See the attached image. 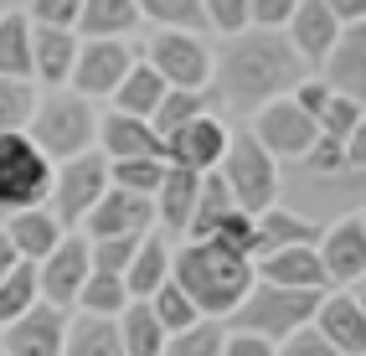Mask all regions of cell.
Returning <instances> with one entry per match:
<instances>
[{
	"label": "cell",
	"mask_w": 366,
	"mask_h": 356,
	"mask_svg": "<svg viewBox=\"0 0 366 356\" xmlns=\"http://www.w3.org/2000/svg\"><path fill=\"white\" fill-rule=\"evenodd\" d=\"M305 78H315L310 67L295 57L279 31H242L222 41V52L212 57V99L217 109H232L237 119H253L274 99H289Z\"/></svg>",
	"instance_id": "1"
},
{
	"label": "cell",
	"mask_w": 366,
	"mask_h": 356,
	"mask_svg": "<svg viewBox=\"0 0 366 356\" xmlns=\"http://www.w3.org/2000/svg\"><path fill=\"white\" fill-rule=\"evenodd\" d=\"M361 171L366 165H351L346 145L315 139L300 160L279 165V207L315 227H330V217L340 222L361 212Z\"/></svg>",
	"instance_id": "2"
},
{
	"label": "cell",
	"mask_w": 366,
	"mask_h": 356,
	"mask_svg": "<svg viewBox=\"0 0 366 356\" xmlns=\"http://www.w3.org/2000/svg\"><path fill=\"white\" fill-rule=\"evenodd\" d=\"M170 284L191 300L202 320H227L253 290V264L212 243H181L170 253Z\"/></svg>",
	"instance_id": "3"
},
{
	"label": "cell",
	"mask_w": 366,
	"mask_h": 356,
	"mask_svg": "<svg viewBox=\"0 0 366 356\" xmlns=\"http://www.w3.org/2000/svg\"><path fill=\"white\" fill-rule=\"evenodd\" d=\"M26 139L52 160H78L93 150L99 139V109L88 99H78L72 88H52V93H36V109H31V124H26Z\"/></svg>",
	"instance_id": "4"
},
{
	"label": "cell",
	"mask_w": 366,
	"mask_h": 356,
	"mask_svg": "<svg viewBox=\"0 0 366 356\" xmlns=\"http://www.w3.org/2000/svg\"><path fill=\"white\" fill-rule=\"evenodd\" d=\"M315 305L320 295H295V290H279V284H258L242 295V305L222 320L227 336H258L268 346H284L295 330H305L315 320Z\"/></svg>",
	"instance_id": "5"
},
{
	"label": "cell",
	"mask_w": 366,
	"mask_h": 356,
	"mask_svg": "<svg viewBox=\"0 0 366 356\" xmlns=\"http://www.w3.org/2000/svg\"><path fill=\"white\" fill-rule=\"evenodd\" d=\"M217 176H222L232 207H237V212H248V217H263V212L279 202V165L253 145V134H248V129L227 134V150H222V165H217Z\"/></svg>",
	"instance_id": "6"
},
{
	"label": "cell",
	"mask_w": 366,
	"mask_h": 356,
	"mask_svg": "<svg viewBox=\"0 0 366 356\" xmlns=\"http://www.w3.org/2000/svg\"><path fill=\"white\" fill-rule=\"evenodd\" d=\"M46 192H52V160L26 134H0V212L16 217L46 207Z\"/></svg>",
	"instance_id": "7"
},
{
	"label": "cell",
	"mask_w": 366,
	"mask_h": 356,
	"mask_svg": "<svg viewBox=\"0 0 366 356\" xmlns=\"http://www.w3.org/2000/svg\"><path fill=\"white\" fill-rule=\"evenodd\" d=\"M109 192V160L99 150H88L78 160H62L52 165V192H46V212L57 217L62 232L83 227V217L93 207H99V197Z\"/></svg>",
	"instance_id": "8"
},
{
	"label": "cell",
	"mask_w": 366,
	"mask_h": 356,
	"mask_svg": "<svg viewBox=\"0 0 366 356\" xmlns=\"http://www.w3.org/2000/svg\"><path fill=\"white\" fill-rule=\"evenodd\" d=\"M139 62L150 67V73H155L165 88H176V93H202V88H212V46L197 41V36L150 31Z\"/></svg>",
	"instance_id": "9"
},
{
	"label": "cell",
	"mask_w": 366,
	"mask_h": 356,
	"mask_svg": "<svg viewBox=\"0 0 366 356\" xmlns=\"http://www.w3.org/2000/svg\"><path fill=\"white\" fill-rule=\"evenodd\" d=\"M139 62V52L129 41H78V57H72V78L67 88L78 99L99 104V99H114V88L124 83V73Z\"/></svg>",
	"instance_id": "10"
},
{
	"label": "cell",
	"mask_w": 366,
	"mask_h": 356,
	"mask_svg": "<svg viewBox=\"0 0 366 356\" xmlns=\"http://www.w3.org/2000/svg\"><path fill=\"white\" fill-rule=\"evenodd\" d=\"M248 134H253V145L268 155V160H300L310 145H315V139H320V129H315V119L310 114H300L295 104H289V99H274V104H268V109H258L253 119H248Z\"/></svg>",
	"instance_id": "11"
},
{
	"label": "cell",
	"mask_w": 366,
	"mask_h": 356,
	"mask_svg": "<svg viewBox=\"0 0 366 356\" xmlns=\"http://www.w3.org/2000/svg\"><path fill=\"white\" fill-rule=\"evenodd\" d=\"M88 274H93L88 269V243L78 232H67L62 243L36 264V305H46V310H57V315H72Z\"/></svg>",
	"instance_id": "12"
},
{
	"label": "cell",
	"mask_w": 366,
	"mask_h": 356,
	"mask_svg": "<svg viewBox=\"0 0 366 356\" xmlns=\"http://www.w3.org/2000/svg\"><path fill=\"white\" fill-rule=\"evenodd\" d=\"M222 150H227L222 114H202V119H191V124H181L176 134L160 139V160L170 171H191V176H212L222 165Z\"/></svg>",
	"instance_id": "13"
},
{
	"label": "cell",
	"mask_w": 366,
	"mask_h": 356,
	"mask_svg": "<svg viewBox=\"0 0 366 356\" xmlns=\"http://www.w3.org/2000/svg\"><path fill=\"white\" fill-rule=\"evenodd\" d=\"M315 258H320L330 290H361V279H366V222H361V212L330 222L320 232V243H315Z\"/></svg>",
	"instance_id": "14"
},
{
	"label": "cell",
	"mask_w": 366,
	"mask_h": 356,
	"mask_svg": "<svg viewBox=\"0 0 366 356\" xmlns=\"http://www.w3.org/2000/svg\"><path fill=\"white\" fill-rule=\"evenodd\" d=\"M310 330L335 356H366V305H361V290H330V295H320Z\"/></svg>",
	"instance_id": "15"
},
{
	"label": "cell",
	"mask_w": 366,
	"mask_h": 356,
	"mask_svg": "<svg viewBox=\"0 0 366 356\" xmlns=\"http://www.w3.org/2000/svg\"><path fill=\"white\" fill-rule=\"evenodd\" d=\"M150 227H155V202L109 186V192L99 197V207L83 217L78 237H83V243H109V237H144Z\"/></svg>",
	"instance_id": "16"
},
{
	"label": "cell",
	"mask_w": 366,
	"mask_h": 356,
	"mask_svg": "<svg viewBox=\"0 0 366 356\" xmlns=\"http://www.w3.org/2000/svg\"><path fill=\"white\" fill-rule=\"evenodd\" d=\"M62 336H67V315L31 305L21 320L0 330V356H62Z\"/></svg>",
	"instance_id": "17"
},
{
	"label": "cell",
	"mask_w": 366,
	"mask_h": 356,
	"mask_svg": "<svg viewBox=\"0 0 366 356\" xmlns=\"http://www.w3.org/2000/svg\"><path fill=\"white\" fill-rule=\"evenodd\" d=\"M315 78H320V83L335 93V99L361 104V93H366V26L340 31L335 46L325 52V62L315 67Z\"/></svg>",
	"instance_id": "18"
},
{
	"label": "cell",
	"mask_w": 366,
	"mask_h": 356,
	"mask_svg": "<svg viewBox=\"0 0 366 356\" xmlns=\"http://www.w3.org/2000/svg\"><path fill=\"white\" fill-rule=\"evenodd\" d=\"M93 150H99L109 165H119V160H160V139H155V129L144 124V119H129V114L109 109V114H99V139H93Z\"/></svg>",
	"instance_id": "19"
},
{
	"label": "cell",
	"mask_w": 366,
	"mask_h": 356,
	"mask_svg": "<svg viewBox=\"0 0 366 356\" xmlns=\"http://www.w3.org/2000/svg\"><path fill=\"white\" fill-rule=\"evenodd\" d=\"M253 279L258 284H279V290H295V295H330L325 284V269L315 248H284V253H268L253 264Z\"/></svg>",
	"instance_id": "20"
},
{
	"label": "cell",
	"mask_w": 366,
	"mask_h": 356,
	"mask_svg": "<svg viewBox=\"0 0 366 356\" xmlns=\"http://www.w3.org/2000/svg\"><path fill=\"white\" fill-rule=\"evenodd\" d=\"M335 21H330V11H325V0H295V16H289V26H284V41L295 46V57L310 67H320L325 62V52L335 46Z\"/></svg>",
	"instance_id": "21"
},
{
	"label": "cell",
	"mask_w": 366,
	"mask_h": 356,
	"mask_svg": "<svg viewBox=\"0 0 366 356\" xmlns=\"http://www.w3.org/2000/svg\"><path fill=\"white\" fill-rule=\"evenodd\" d=\"M144 26V16L134 0H78V41H124Z\"/></svg>",
	"instance_id": "22"
},
{
	"label": "cell",
	"mask_w": 366,
	"mask_h": 356,
	"mask_svg": "<svg viewBox=\"0 0 366 356\" xmlns=\"http://www.w3.org/2000/svg\"><path fill=\"white\" fill-rule=\"evenodd\" d=\"M325 227H315L305 217H295V212H284L279 202L263 212V217H253V264L268 253H284V248H315L320 243Z\"/></svg>",
	"instance_id": "23"
},
{
	"label": "cell",
	"mask_w": 366,
	"mask_h": 356,
	"mask_svg": "<svg viewBox=\"0 0 366 356\" xmlns=\"http://www.w3.org/2000/svg\"><path fill=\"white\" fill-rule=\"evenodd\" d=\"M0 232H6V243L16 248V258H21V264H41V258L52 253V248L62 243V237H67L46 207L16 212V217H6V227H0Z\"/></svg>",
	"instance_id": "24"
},
{
	"label": "cell",
	"mask_w": 366,
	"mask_h": 356,
	"mask_svg": "<svg viewBox=\"0 0 366 356\" xmlns=\"http://www.w3.org/2000/svg\"><path fill=\"white\" fill-rule=\"evenodd\" d=\"M197 192H202V176H191V171H170V165H165L160 192H155L150 202H155V222H160L170 237H186L191 212H197Z\"/></svg>",
	"instance_id": "25"
},
{
	"label": "cell",
	"mask_w": 366,
	"mask_h": 356,
	"mask_svg": "<svg viewBox=\"0 0 366 356\" xmlns=\"http://www.w3.org/2000/svg\"><path fill=\"white\" fill-rule=\"evenodd\" d=\"M72 57H78V36L72 31H36L31 26V83H41L46 93L67 88Z\"/></svg>",
	"instance_id": "26"
},
{
	"label": "cell",
	"mask_w": 366,
	"mask_h": 356,
	"mask_svg": "<svg viewBox=\"0 0 366 356\" xmlns=\"http://www.w3.org/2000/svg\"><path fill=\"white\" fill-rule=\"evenodd\" d=\"M165 279H170V243H165L160 232H144L139 248H134V258H129V269H124V295H129V305H144Z\"/></svg>",
	"instance_id": "27"
},
{
	"label": "cell",
	"mask_w": 366,
	"mask_h": 356,
	"mask_svg": "<svg viewBox=\"0 0 366 356\" xmlns=\"http://www.w3.org/2000/svg\"><path fill=\"white\" fill-rule=\"evenodd\" d=\"M0 78L31 83V26L21 16V6L0 11Z\"/></svg>",
	"instance_id": "28"
},
{
	"label": "cell",
	"mask_w": 366,
	"mask_h": 356,
	"mask_svg": "<svg viewBox=\"0 0 366 356\" xmlns=\"http://www.w3.org/2000/svg\"><path fill=\"white\" fill-rule=\"evenodd\" d=\"M139 16L150 31H176V36H197V41L212 36L202 0H150V6H139Z\"/></svg>",
	"instance_id": "29"
},
{
	"label": "cell",
	"mask_w": 366,
	"mask_h": 356,
	"mask_svg": "<svg viewBox=\"0 0 366 356\" xmlns=\"http://www.w3.org/2000/svg\"><path fill=\"white\" fill-rule=\"evenodd\" d=\"M165 93H170V88L150 73V67L134 62L129 73H124V83L114 88V114H129V119H144V124H150V114L160 109Z\"/></svg>",
	"instance_id": "30"
},
{
	"label": "cell",
	"mask_w": 366,
	"mask_h": 356,
	"mask_svg": "<svg viewBox=\"0 0 366 356\" xmlns=\"http://www.w3.org/2000/svg\"><path fill=\"white\" fill-rule=\"evenodd\" d=\"M232 197H227V186H222V176H202V192H197V212H191V227H186V243H207V237L222 227L227 217H232Z\"/></svg>",
	"instance_id": "31"
},
{
	"label": "cell",
	"mask_w": 366,
	"mask_h": 356,
	"mask_svg": "<svg viewBox=\"0 0 366 356\" xmlns=\"http://www.w3.org/2000/svg\"><path fill=\"white\" fill-rule=\"evenodd\" d=\"M62 356H124V351H119V330H114V320H93V315H67Z\"/></svg>",
	"instance_id": "32"
},
{
	"label": "cell",
	"mask_w": 366,
	"mask_h": 356,
	"mask_svg": "<svg viewBox=\"0 0 366 356\" xmlns=\"http://www.w3.org/2000/svg\"><path fill=\"white\" fill-rule=\"evenodd\" d=\"M202 114H222L217 99H212V88H202V93H176V88H170L160 99V109L150 114V129H155V139H165V134H176L181 124H191V119H202Z\"/></svg>",
	"instance_id": "33"
},
{
	"label": "cell",
	"mask_w": 366,
	"mask_h": 356,
	"mask_svg": "<svg viewBox=\"0 0 366 356\" xmlns=\"http://www.w3.org/2000/svg\"><path fill=\"white\" fill-rule=\"evenodd\" d=\"M114 330H119V351L124 356H160L165 351V330L155 325L150 305H129V310L114 320Z\"/></svg>",
	"instance_id": "34"
},
{
	"label": "cell",
	"mask_w": 366,
	"mask_h": 356,
	"mask_svg": "<svg viewBox=\"0 0 366 356\" xmlns=\"http://www.w3.org/2000/svg\"><path fill=\"white\" fill-rule=\"evenodd\" d=\"M72 310H83V315H93V320H119V315L129 310L124 279H119V274H88Z\"/></svg>",
	"instance_id": "35"
},
{
	"label": "cell",
	"mask_w": 366,
	"mask_h": 356,
	"mask_svg": "<svg viewBox=\"0 0 366 356\" xmlns=\"http://www.w3.org/2000/svg\"><path fill=\"white\" fill-rule=\"evenodd\" d=\"M36 305V264H16L6 279H0V330L11 320H21Z\"/></svg>",
	"instance_id": "36"
},
{
	"label": "cell",
	"mask_w": 366,
	"mask_h": 356,
	"mask_svg": "<svg viewBox=\"0 0 366 356\" xmlns=\"http://www.w3.org/2000/svg\"><path fill=\"white\" fill-rule=\"evenodd\" d=\"M144 305H150V315H155V325L165 330V336H181V330H191V325L202 320L197 310H191V300H186L170 279H165V284H160V290L144 300Z\"/></svg>",
	"instance_id": "37"
},
{
	"label": "cell",
	"mask_w": 366,
	"mask_h": 356,
	"mask_svg": "<svg viewBox=\"0 0 366 356\" xmlns=\"http://www.w3.org/2000/svg\"><path fill=\"white\" fill-rule=\"evenodd\" d=\"M31 109H36V83L0 78V134H26Z\"/></svg>",
	"instance_id": "38"
},
{
	"label": "cell",
	"mask_w": 366,
	"mask_h": 356,
	"mask_svg": "<svg viewBox=\"0 0 366 356\" xmlns=\"http://www.w3.org/2000/svg\"><path fill=\"white\" fill-rule=\"evenodd\" d=\"M222 341H227L222 320H197L191 330H181V336H165L160 356H222Z\"/></svg>",
	"instance_id": "39"
},
{
	"label": "cell",
	"mask_w": 366,
	"mask_h": 356,
	"mask_svg": "<svg viewBox=\"0 0 366 356\" xmlns=\"http://www.w3.org/2000/svg\"><path fill=\"white\" fill-rule=\"evenodd\" d=\"M160 176H165L160 160H119V165H109V186H119V192H129V197H155Z\"/></svg>",
	"instance_id": "40"
},
{
	"label": "cell",
	"mask_w": 366,
	"mask_h": 356,
	"mask_svg": "<svg viewBox=\"0 0 366 356\" xmlns=\"http://www.w3.org/2000/svg\"><path fill=\"white\" fill-rule=\"evenodd\" d=\"M315 129H320V139H335V145H346L351 134H361V104H351V99H335V93H330V104L320 109Z\"/></svg>",
	"instance_id": "41"
},
{
	"label": "cell",
	"mask_w": 366,
	"mask_h": 356,
	"mask_svg": "<svg viewBox=\"0 0 366 356\" xmlns=\"http://www.w3.org/2000/svg\"><path fill=\"white\" fill-rule=\"evenodd\" d=\"M21 16L36 31H72L78 26V0H31V6H21Z\"/></svg>",
	"instance_id": "42"
},
{
	"label": "cell",
	"mask_w": 366,
	"mask_h": 356,
	"mask_svg": "<svg viewBox=\"0 0 366 356\" xmlns=\"http://www.w3.org/2000/svg\"><path fill=\"white\" fill-rule=\"evenodd\" d=\"M202 6H207V31L212 36L232 41V36L248 31V0H202Z\"/></svg>",
	"instance_id": "43"
},
{
	"label": "cell",
	"mask_w": 366,
	"mask_h": 356,
	"mask_svg": "<svg viewBox=\"0 0 366 356\" xmlns=\"http://www.w3.org/2000/svg\"><path fill=\"white\" fill-rule=\"evenodd\" d=\"M295 16V0H248V31H279Z\"/></svg>",
	"instance_id": "44"
},
{
	"label": "cell",
	"mask_w": 366,
	"mask_h": 356,
	"mask_svg": "<svg viewBox=\"0 0 366 356\" xmlns=\"http://www.w3.org/2000/svg\"><path fill=\"white\" fill-rule=\"evenodd\" d=\"M289 104H295L300 114H310V119H320V109L330 104V88H325L320 78H305L295 93H289Z\"/></svg>",
	"instance_id": "45"
},
{
	"label": "cell",
	"mask_w": 366,
	"mask_h": 356,
	"mask_svg": "<svg viewBox=\"0 0 366 356\" xmlns=\"http://www.w3.org/2000/svg\"><path fill=\"white\" fill-rule=\"evenodd\" d=\"M274 356H335L320 336H315V330L305 325V330H295V336H289L284 346H274Z\"/></svg>",
	"instance_id": "46"
},
{
	"label": "cell",
	"mask_w": 366,
	"mask_h": 356,
	"mask_svg": "<svg viewBox=\"0 0 366 356\" xmlns=\"http://www.w3.org/2000/svg\"><path fill=\"white\" fill-rule=\"evenodd\" d=\"M325 11H330V21H335V31L366 26V0H325Z\"/></svg>",
	"instance_id": "47"
},
{
	"label": "cell",
	"mask_w": 366,
	"mask_h": 356,
	"mask_svg": "<svg viewBox=\"0 0 366 356\" xmlns=\"http://www.w3.org/2000/svg\"><path fill=\"white\" fill-rule=\"evenodd\" d=\"M222 356H274V346L258 341V336H227L222 341Z\"/></svg>",
	"instance_id": "48"
},
{
	"label": "cell",
	"mask_w": 366,
	"mask_h": 356,
	"mask_svg": "<svg viewBox=\"0 0 366 356\" xmlns=\"http://www.w3.org/2000/svg\"><path fill=\"white\" fill-rule=\"evenodd\" d=\"M16 264H21V258H16V248L6 243V232H0V279H6V274H11Z\"/></svg>",
	"instance_id": "49"
},
{
	"label": "cell",
	"mask_w": 366,
	"mask_h": 356,
	"mask_svg": "<svg viewBox=\"0 0 366 356\" xmlns=\"http://www.w3.org/2000/svg\"><path fill=\"white\" fill-rule=\"evenodd\" d=\"M0 11H6V6H0Z\"/></svg>",
	"instance_id": "50"
}]
</instances>
